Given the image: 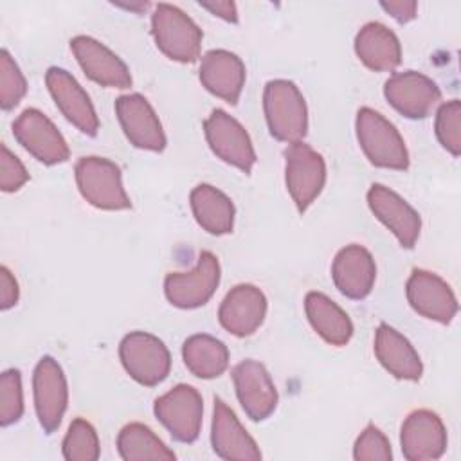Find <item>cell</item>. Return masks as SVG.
<instances>
[{
  "instance_id": "8d00e7d4",
  "label": "cell",
  "mask_w": 461,
  "mask_h": 461,
  "mask_svg": "<svg viewBox=\"0 0 461 461\" xmlns=\"http://www.w3.org/2000/svg\"><path fill=\"white\" fill-rule=\"evenodd\" d=\"M380 5H382V9H385L394 20H398L400 23H405V22L412 20V18L416 16V11H418V4H416V2H409V0L382 2Z\"/></svg>"
},
{
  "instance_id": "d590c367",
  "label": "cell",
  "mask_w": 461,
  "mask_h": 461,
  "mask_svg": "<svg viewBox=\"0 0 461 461\" xmlns=\"http://www.w3.org/2000/svg\"><path fill=\"white\" fill-rule=\"evenodd\" d=\"M18 283L7 267L0 268V308L9 310L18 301Z\"/></svg>"
},
{
  "instance_id": "836d02e7",
  "label": "cell",
  "mask_w": 461,
  "mask_h": 461,
  "mask_svg": "<svg viewBox=\"0 0 461 461\" xmlns=\"http://www.w3.org/2000/svg\"><path fill=\"white\" fill-rule=\"evenodd\" d=\"M353 457L357 461H389L393 457L391 443L378 427L367 425L355 441Z\"/></svg>"
},
{
  "instance_id": "f546056e",
  "label": "cell",
  "mask_w": 461,
  "mask_h": 461,
  "mask_svg": "<svg viewBox=\"0 0 461 461\" xmlns=\"http://www.w3.org/2000/svg\"><path fill=\"white\" fill-rule=\"evenodd\" d=\"M101 454L99 438L92 423L76 418L63 439V457L67 461H95Z\"/></svg>"
},
{
  "instance_id": "74e56055",
  "label": "cell",
  "mask_w": 461,
  "mask_h": 461,
  "mask_svg": "<svg viewBox=\"0 0 461 461\" xmlns=\"http://www.w3.org/2000/svg\"><path fill=\"white\" fill-rule=\"evenodd\" d=\"M200 5L207 11H211L212 14L227 20V22H238V11H236V4L234 2H200Z\"/></svg>"
},
{
  "instance_id": "8992f818",
  "label": "cell",
  "mask_w": 461,
  "mask_h": 461,
  "mask_svg": "<svg viewBox=\"0 0 461 461\" xmlns=\"http://www.w3.org/2000/svg\"><path fill=\"white\" fill-rule=\"evenodd\" d=\"M285 182L299 212H304L321 194L326 182V164L312 146L294 142L285 149Z\"/></svg>"
},
{
  "instance_id": "2e32d148",
  "label": "cell",
  "mask_w": 461,
  "mask_h": 461,
  "mask_svg": "<svg viewBox=\"0 0 461 461\" xmlns=\"http://www.w3.org/2000/svg\"><path fill=\"white\" fill-rule=\"evenodd\" d=\"M115 113L126 139L140 149L162 151L166 148V135L162 124L140 94H126L115 101Z\"/></svg>"
},
{
  "instance_id": "30bf717a",
  "label": "cell",
  "mask_w": 461,
  "mask_h": 461,
  "mask_svg": "<svg viewBox=\"0 0 461 461\" xmlns=\"http://www.w3.org/2000/svg\"><path fill=\"white\" fill-rule=\"evenodd\" d=\"M203 131L209 148L216 157L243 173H250L256 164V151L249 133L234 117L225 110L216 108L203 121Z\"/></svg>"
},
{
  "instance_id": "3957f363",
  "label": "cell",
  "mask_w": 461,
  "mask_h": 461,
  "mask_svg": "<svg viewBox=\"0 0 461 461\" xmlns=\"http://www.w3.org/2000/svg\"><path fill=\"white\" fill-rule=\"evenodd\" d=\"M151 34L160 52L173 61L193 63L200 58L202 29L176 5H155L151 14Z\"/></svg>"
},
{
  "instance_id": "ac0fdd59",
  "label": "cell",
  "mask_w": 461,
  "mask_h": 461,
  "mask_svg": "<svg viewBox=\"0 0 461 461\" xmlns=\"http://www.w3.org/2000/svg\"><path fill=\"white\" fill-rule=\"evenodd\" d=\"M400 443L403 457L409 461L438 459L447 450V429L436 412L418 409L405 418Z\"/></svg>"
},
{
  "instance_id": "484cf974",
  "label": "cell",
  "mask_w": 461,
  "mask_h": 461,
  "mask_svg": "<svg viewBox=\"0 0 461 461\" xmlns=\"http://www.w3.org/2000/svg\"><path fill=\"white\" fill-rule=\"evenodd\" d=\"M306 317L312 328L331 346H346L353 337V322L348 313L328 295L308 292L304 299Z\"/></svg>"
},
{
  "instance_id": "277c9868",
  "label": "cell",
  "mask_w": 461,
  "mask_h": 461,
  "mask_svg": "<svg viewBox=\"0 0 461 461\" xmlns=\"http://www.w3.org/2000/svg\"><path fill=\"white\" fill-rule=\"evenodd\" d=\"M81 196L94 207L104 211L130 209L131 202L124 191L121 169L104 157H81L74 167Z\"/></svg>"
},
{
  "instance_id": "4fadbf2b",
  "label": "cell",
  "mask_w": 461,
  "mask_h": 461,
  "mask_svg": "<svg viewBox=\"0 0 461 461\" xmlns=\"http://www.w3.org/2000/svg\"><path fill=\"white\" fill-rule=\"evenodd\" d=\"M45 83L67 121H70L81 133L94 137L99 130V119L88 94L76 77L65 68L50 67L45 74Z\"/></svg>"
},
{
  "instance_id": "52a82bcc",
  "label": "cell",
  "mask_w": 461,
  "mask_h": 461,
  "mask_svg": "<svg viewBox=\"0 0 461 461\" xmlns=\"http://www.w3.org/2000/svg\"><path fill=\"white\" fill-rule=\"evenodd\" d=\"M220 285V263L218 258L202 250L198 263L189 272H171L164 279V294L167 301L184 310L203 306Z\"/></svg>"
},
{
  "instance_id": "e575fe53",
  "label": "cell",
  "mask_w": 461,
  "mask_h": 461,
  "mask_svg": "<svg viewBox=\"0 0 461 461\" xmlns=\"http://www.w3.org/2000/svg\"><path fill=\"white\" fill-rule=\"evenodd\" d=\"M0 149V187L5 193L18 191L29 180V173L22 160L14 153H11L5 144H2Z\"/></svg>"
},
{
  "instance_id": "8fae6325",
  "label": "cell",
  "mask_w": 461,
  "mask_h": 461,
  "mask_svg": "<svg viewBox=\"0 0 461 461\" xmlns=\"http://www.w3.org/2000/svg\"><path fill=\"white\" fill-rule=\"evenodd\" d=\"M34 409L47 434L54 432L67 411L68 389L61 366L52 357H41L32 375Z\"/></svg>"
},
{
  "instance_id": "d6986e66",
  "label": "cell",
  "mask_w": 461,
  "mask_h": 461,
  "mask_svg": "<svg viewBox=\"0 0 461 461\" xmlns=\"http://www.w3.org/2000/svg\"><path fill=\"white\" fill-rule=\"evenodd\" d=\"M70 49L83 72L95 83L110 88L131 86V74L126 63L112 52L104 43L92 36H76L70 40Z\"/></svg>"
},
{
  "instance_id": "44dd1931",
  "label": "cell",
  "mask_w": 461,
  "mask_h": 461,
  "mask_svg": "<svg viewBox=\"0 0 461 461\" xmlns=\"http://www.w3.org/2000/svg\"><path fill=\"white\" fill-rule=\"evenodd\" d=\"M211 445L214 454L221 459H240V461L261 459V452L256 441L252 439V436L243 429L234 411L218 396L214 398Z\"/></svg>"
},
{
  "instance_id": "ba28073f",
  "label": "cell",
  "mask_w": 461,
  "mask_h": 461,
  "mask_svg": "<svg viewBox=\"0 0 461 461\" xmlns=\"http://www.w3.org/2000/svg\"><path fill=\"white\" fill-rule=\"evenodd\" d=\"M153 412L169 430L173 439L180 443H193L198 438L203 402L194 387L187 384L175 385L171 391L155 400Z\"/></svg>"
},
{
  "instance_id": "7c38bea8",
  "label": "cell",
  "mask_w": 461,
  "mask_h": 461,
  "mask_svg": "<svg viewBox=\"0 0 461 461\" xmlns=\"http://www.w3.org/2000/svg\"><path fill=\"white\" fill-rule=\"evenodd\" d=\"M384 95L394 110L409 119H425L441 99L438 85L416 70L393 74L384 85Z\"/></svg>"
},
{
  "instance_id": "cb8c5ba5",
  "label": "cell",
  "mask_w": 461,
  "mask_h": 461,
  "mask_svg": "<svg viewBox=\"0 0 461 461\" xmlns=\"http://www.w3.org/2000/svg\"><path fill=\"white\" fill-rule=\"evenodd\" d=\"M375 355L378 362L400 380H420L423 366L412 344L389 324H380L375 335Z\"/></svg>"
},
{
  "instance_id": "5bb4252c",
  "label": "cell",
  "mask_w": 461,
  "mask_h": 461,
  "mask_svg": "<svg viewBox=\"0 0 461 461\" xmlns=\"http://www.w3.org/2000/svg\"><path fill=\"white\" fill-rule=\"evenodd\" d=\"M238 402L252 421L267 420L277 407V389L267 367L256 360H243L232 369Z\"/></svg>"
},
{
  "instance_id": "4dcf8cb0",
  "label": "cell",
  "mask_w": 461,
  "mask_h": 461,
  "mask_svg": "<svg viewBox=\"0 0 461 461\" xmlns=\"http://www.w3.org/2000/svg\"><path fill=\"white\" fill-rule=\"evenodd\" d=\"M436 137L439 144L454 157L461 153V103L457 99L447 101L436 113Z\"/></svg>"
},
{
  "instance_id": "4316f807",
  "label": "cell",
  "mask_w": 461,
  "mask_h": 461,
  "mask_svg": "<svg viewBox=\"0 0 461 461\" xmlns=\"http://www.w3.org/2000/svg\"><path fill=\"white\" fill-rule=\"evenodd\" d=\"M196 223L209 234H229L234 227V203L220 189L200 184L189 194Z\"/></svg>"
},
{
  "instance_id": "d6a6232c",
  "label": "cell",
  "mask_w": 461,
  "mask_h": 461,
  "mask_svg": "<svg viewBox=\"0 0 461 461\" xmlns=\"http://www.w3.org/2000/svg\"><path fill=\"white\" fill-rule=\"evenodd\" d=\"M23 414L22 376L18 369H7L0 378V425L16 423Z\"/></svg>"
},
{
  "instance_id": "1f68e13d",
  "label": "cell",
  "mask_w": 461,
  "mask_h": 461,
  "mask_svg": "<svg viewBox=\"0 0 461 461\" xmlns=\"http://www.w3.org/2000/svg\"><path fill=\"white\" fill-rule=\"evenodd\" d=\"M27 92V81L11 58V54L2 49L0 52V106L2 110H13Z\"/></svg>"
},
{
  "instance_id": "9c48e42d",
  "label": "cell",
  "mask_w": 461,
  "mask_h": 461,
  "mask_svg": "<svg viewBox=\"0 0 461 461\" xmlns=\"http://www.w3.org/2000/svg\"><path fill=\"white\" fill-rule=\"evenodd\" d=\"M13 135L23 149L47 166L61 164L70 155L67 140L59 130L36 108H27L16 117L13 122Z\"/></svg>"
},
{
  "instance_id": "6da1fadb",
  "label": "cell",
  "mask_w": 461,
  "mask_h": 461,
  "mask_svg": "<svg viewBox=\"0 0 461 461\" xmlns=\"http://www.w3.org/2000/svg\"><path fill=\"white\" fill-rule=\"evenodd\" d=\"M263 110L270 135L281 142H301L308 130V110L303 94L288 79L265 85Z\"/></svg>"
},
{
  "instance_id": "7402d4cb",
  "label": "cell",
  "mask_w": 461,
  "mask_h": 461,
  "mask_svg": "<svg viewBox=\"0 0 461 461\" xmlns=\"http://www.w3.org/2000/svg\"><path fill=\"white\" fill-rule=\"evenodd\" d=\"M331 277L339 292L349 299H364L376 279V265L367 249L348 245L340 249L331 265Z\"/></svg>"
},
{
  "instance_id": "7a4b0ae2",
  "label": "cell",
  "mask_w": 461,
  "mask_h": 461,
  "mask_svg": "<svg viewBox=\"0 0 461 461\" xmlns=\"http://www.w3.org/2000/svg\"><path fill=\"white\" fill-rule=\"evenodd\" d=\"M355 126L358 144L373 166L385 169L409 167V153L400 131L380 112L367 106L360 108Z\"/></svg>"
},
{
  "instance_id": "5b68a950",
  "label": "cell",
  "mask_w": 461,
  "mask_h": 461,
  "mask_svg": "<svg viewBox=\"0 0 461 461\" xmlns=\"http://www.w3.org/2000/svg\"><path fill=\"white\" fill-rule=\"evenodd\" d=\"M119 357L126 373L148 387L166 380L171 369V355L166 344L146 331L128 333L119 344Z\"/></svg>"
},
{
  "instance_id": "e0dca14e",
  "label": "cell",
  "mask_w": 461,
  "mask_h": 461,
  "mask_svg": "<svg viewBox=\"0 0 461 461\" xmlns=\"http://www.w3.org/2000/svg\"><path fill=\"white\" fill-rule=\"evenodd\" d=\"M367 205L373 214L396 236L402 247L412 249L420 238L421 218L414 207H411L393 189L373 184L367 191Z\"/></svg>"
},
{
  "instance_id": "f1b7e54d",
  "label": "cell",
  "mask_w": 461,
  "mask_h": 461,
  "mask_svg": "<svg viewBox=\"0 0 461 461\" xmlns=\"http://www.w3.org/2000/svg\"><path fill=\"white\" fill-rule=\"evenodd\" d=\"M117 448L124 461H148V459H175V452L169 450L162 439L144 423L133 421L121 429L117 436Z\"/></svg>"
},
{
  "instance_id": "603a6c76",
  "label": "cell",
  "mask_w": 461,
  "mask_h": 461,
  "mask_svg": "<svg viewBox=\"0 0 461 461\" xmlns=\"http://www.w3.org/2000/svg\"><path fill=\"white\" fill-rule=\"evenodd\" d=\"M200 81L216 97L236 104L245 86V65L230 50L214 49L202 56Z\"/></svg>"
},
{
  "instance_id": "83f0119b",
  "label": "cell",
  "mask_w": 461,
  "mask_h": 461,
  "mask_svg": "<svg viewBox=\"0 0 461 461\" xmlns=\"http://www.w3.org/2000/svg\"><path fill=\"white\" fill-rule=\"evenodd\" d=\"M182 358L185 367L198 378H216L229 366L227 346L212 335H191L182 346Z\"/></svg>"
},
{
  "instance_id": "d4e9b609",
  "label": "cell",
  "mask_w": 461,
  "mask_h": 461,
  "mask_svg": "<svg viewBox=\"0 0 461 461\" xmlns=\"http://www.w3.org/2000/svg\"><path fill=\"white\" fill-rule=\"evenodd\" d=\"M355 52L375 72H391L402 61V47L396 34L380 22H369L357 32Z\"/></svg>"
},
{
  "instance_id": "ffe728a7",
  "label": "cell",
  "mask_w": 461,
  "mask_h": 461,
  "mask_svg": "<svg viewBox=\"0 0 461 461\" xmlns=\"http://www.w3.org/2000/svg\"><path fill=\"white\" fill-rule=\"evenodd\" d=\"M265 315L267 297L258 286L249 283L230 288L218 310L220 324L236 337L252 335L263 324Z\"/></svg>"
},
{
  "instance_id": "9a60e30c",
  "label": "cell",
  "mask_w": 461,
  "mask_h": 461,
  "mask_svg": "<svg viewBox=\"0 0 461 461\" xmlns=\"http://www.w3.org/2000/svg\"><path fill=\"white\" fill-rule=\"evenodd\" d=\"M405 292L412 310L430 321L448 324L457 313V299L452 288L434 272L414 268Z\"/></svg>"
}]
</instances>
